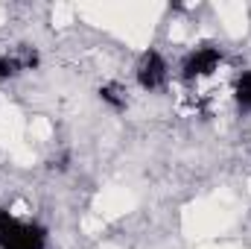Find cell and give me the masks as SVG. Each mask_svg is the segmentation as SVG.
<instances>
[{
    "label": "cell",
    "mask_w": 251,
    "mask_h": 249,
    "mask_svg": "<svg viewBox=\"0 0 251 249\" xmlns=\"http://www.w3.org/2000/svg\"><path fill=\"white\" fill-rule=\"evenodd\" d=\"M134 76H137V85L143 91H161L170 82V64L158 50H146L134 67Z\"/></svg>",
    "instance_id": "3"
},
{
    "label": "cell",
    "mask_w": 251,
    "mask_h": 249,
    "mask_svg": "<svg viewBox=\"0 0 251 249\" xmlns=\"http://www.w3.org/2000/svg\"><path fill=\"white\" fill-rule=\"evenodd\" d=\"M0 249H47V232L35 223L18 220L12 211H0Z\"/></svg>",
    "instance_id": "1"
},
{
    "label": "cell",
    "mask_w": 251,
    "mask_h": 249,
    "mask_svg": "<svg viewBox=\"0 0 251 249\" xmlns=\"http://www.w3.org/2000/svg\"><path fill=\"white\" fill-rule=\"evenodd\" d=\"M219 64H222L219 47H196V50H190L187 56H184V62H181V79L190 82V85L201 82V79L213 76L219 70Z\"/></svg>",
    "instance_id": "2"
},
{
    "label": "cell",
    "mask_w": 251,
    "mask_h": 249,
    "mask_svg": "<svg viewBox=\"0 0 251 249\" xmlns=\"http://www.w3.org/2000/svg\"><path fill=\"white\" fill-rule=\"evenodd\" d=\"M126 94H128V91H126L123 85H114V82H111V85H105V88L100 91V97H102L111 109H117V112L126 109V103H128V97H126Z\"/></svg>",
    "instance_id": "5"
},
{
    "label": "cell",
    "mask_w": 251,
    "mask_h": 249,
    "mask_svg": "<svg viewBox=\"0 0 251 249\" xmlns=\"http://www.w3.org/2000/svg\"><path fill=\"white\" fill-rule=\"evenodd\" d=\"M234 100L243 112H251V70H243L234 85Z\"/></svg>",
    "instance_id": "4"
}]
</instances>
